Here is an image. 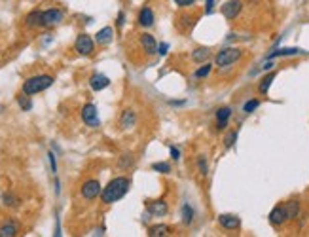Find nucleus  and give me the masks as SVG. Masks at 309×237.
<instances>
[{"label": "nucleus", "mask_w": 309, "mask_h": 237, "mask_svg": "<svg viewBox=\"0 0 309 237\" xmlns=\"http://www.w3.org/2000/svg\"><path fill=\"white\" fill-rule=\"evenodd\" d=\"M129 188H131L129 179H125V176H116V179H112V181L103 188V192H101V201H103L105 205L116 203V201H120L125 193L129 192Z\"/></svg>", "instance_id": "1"}, {"label": "nucleus", "mask_w": 309, "mask_h": 237, "mask_svg": "<svg viewBox=\"0 0 309 237\" xmlns=\"http://www.w3.org/2000/svg\"><path fill=\"white\" fill-rule=\"evenodd\" d=\"M51 84H53V76L50 74H36V76H31V78H27L23 82V93L27 95H36L44 89L51 88Z\"/></svg>", "instance_id": "2"}, {"label": "nucleus", "mask_w": 309, "mask_h": 237, "mask_svg": "<svg viewBox=\"0 0 309 237\" xmlns=\"http://www.w3.org/2000/svg\"><path fill=\"white\" fill-rule=\"evenodd\" d=\"M241 57L243 51L239 48H222L217 53V57H215V63H217V67H220V69H226V67L239 61Z\"/></svg>", "instance_id": "3"}, {"label": "nucleus", "mask_w": 309, "mask_h": 237, "mask_svg": "<svg viewBox=\"0 0 309 237\" xmlns=\"http://www.w3.org/2000/svg\"><path fill=\"white\" fill-rule=\"evenodd\" d=\"M74 50L80 53V55H93V51H95V42H93V38L89 36V34H78V38H76L74 42Z\"/></svg>", "instance_id": "4"}, {"label": "nucleus", "mask_w": 309, "mask_h": 237, "mask_svg": "<svg viewBox=\"0 0 309 237\" xmlns=\"http://www.w3.org/2000/svg\"><path fill=\"white\" fill-rule=\"evenodd\" d=\"M82 120L87 127H99V114H97V106L87 103V105L82 106Z\"/></svg>", "instance_id": "5"}, {"label": "nucleus", "mask_w": 309, "mask_h": 237, "mask_svg": "<svg viewBox=\"0 0 309 237\" xmlns=\"http://www.w3.org/2000/svg\"><path fill=\"white\" fill-rule=\"evenodd\" d=\"M220 12L226 19H237L239 17V13L243 12V0H228V2H224L222 8H220Z\"/></svg>", "instance_id": "6"}, {"label": "nucleus", "mask_w": 309, "mask_h": 237, "mask_svg": "<svg viewBox=\"0 0 309 237\" xmlns=\"http://www.w3.org/2000/svg\"><path fill=\"white\" fill-rule=\"evenodd\" d=\"M80 192H82V198L87 201H91L95 200L97 195H101V182L99 181H95V179H89V181H86L84 184H82L80 188Z\"/></svg>", "instance_id": "7"}, {"label": "nucleus", "mask_w": 309, "mask_h": 237, "mask_svg": "<svg viewBox=\"0 0 309 237\" xmlns=\"http://www.w3.org/2000/svg\"><path fill=\"white\" fill-rule=\"evenodd\" d=\"M63 17H65V13H63V10H59V8H50V10L42 12L44 27H55V25H59V23L63 21Z\"/></svg>", "instance_id": "8"}, {"label": "nucleus", "mask_w": 309, "mask_h": 237, "mask_svg": "<svg viewBox=\"0 0 309 237\" xmlns=\"http://www.w3.org/2000/svg\"><path fill=\"white\" fill-rule=\"evenodd\" d=\"M218 224L224 230H239L241 228V219L237 214H220L218 216Z\"/></svg>", "instance_id": "9"}, {"label": "nucleus", "mask_w": 309, "mask_h": 237, "mask_svg": "<svg viewBox=\"0 0 309 237\" xmlns=\"http://www.w3.org/2000/svg\"><path fill=\"white\" fill-rule=\"evenodd\" d=\"M139 42H141V48L146 51V55H154L158 53V44H156V38L148 32H142L141 38H139Z\"/></svg>", "instance_id": "10"}, {"label": "nucleus", "mask_w": 309, "mask_h": 237, "mask_svg": "<svg viewBox=\"0 0 309 237\" xmlns=\"http://www.w3.org/2000/svg\"><path fill=\"white\" fill-rule=\"evenodd\" d=\"M148 212L152 214V216H158V219H161V216H165L169 212V205L165 200H156V201H150L148 203Z\"/></svg>", "instance_id": "11"}, {"label": "nucleus", "mask_w": 309, "mask_h": 237, "mask_svg": "<svg viewBox=\"0 0 309 237\" xmlns=\"http://www.w3.org/2000/svg\"><path fill=\"white\" fill-rule=\"evenodd\" d=\"M108 86H110V78L105 74L95 72V74L89 78V88H91L93 91H103V89H106Z\"/></svg>", "instance_id": "12"}, {"label": "nucleus", "mask_w": 309, "mask_h": 237, "mask_svg": "<svg viewBox=\"0 0 309 237\" xmlns=\"http://www.w3.org/2000/svg\"><path fill=\"white\" fill-rule=\"evenodd\" d=\"M286 220H288V219H286V211H284V205H277L272 212H269V224L275 226V228L283 226Z\"/></svg>", "instance_id": "13"}, {"label": "nucleus", "mask_w": 309, "mask_h": 237, "mask_svg": "<svg viewBox=\"0 0 309 237\" xmlns=\"http://www.w3.org/2000/svg\"><path fill=\"white\" fill-rule=\"evenodd\" d=\"M231 118V108L229 106H220L217 110V129L218 131H222L228 127V122Z\"/></svg>", "instance_id": "14"}, {"label": "nucleus", "mask_w": 309, "mask_h": 237, "mask_svg": "<svg viewBox=\"0 0 309 237\" xmlns=\"http://www.w3.org/2000/svg\"><path fill=\"white\" fill-rule=\"evenodd\" d=\"M137 21H139V25L144 27V29H148V27L154 25V12H152V8L150 6H144L139 12V17H137Z\"/></svg>", "instance_id": "15"}, {"label": "nucleus", "mask_w": 309, "mask_h": 237, "mask_svg": "<svg viewBox=\"0 0 309 237\" xmlns=\"http://www.w3.org/2000/svg\"><path fill=\"white\" fill-rule=\"evenodd\" d=\"M305 53L300 48H281V50H273L272 53H267V59H275V57H292V55H302Z\"/></svg>", "instance_id": "16"}, {"label": "nucleus", "mask_w": 309, "mask_h": 237, "mask_svg": "<svg viewBox=\"0 0 309 237\" xmlns=\"http://www.w3.org/2000/svg\"><path fill=\"white\" fill-rule=\"evenodd\" d=\"M135 124H137L135 110H131V108H125L124 112H122V118H120V125H122V129H131V127H133Z\"/></svg>", "instance_id": "17"}, {"label": "nucleus", "mask_w": 309, "mask_h": 237, "mask_svg": "<svg viewBox=\"0 0 309 237\" xmlns=\"http://www.w3.org/2000/svg\"><path fill=\"white\" fill-rule=\"evenodd\" d=\"M25 25L29 29H36V27H44V21H42V12L40 10H32L29 15L25 17Z\"/></svg>", "instance_id": "18"}, {"label": "nucleus", "mask_w": 309, "mask_h": 237, "mask_svg": "<svg viewBox=\"0 0 309 237\" xmlns=\"http://www.w3.org/2000/svg\"><path fill=\"white\" fill-rule=\"evenodd\" d=\"M112 36H114V31H112V27H105V29H101L97 34H95V42L101 46H106L112 42Z\"/></svg>", "instance_id": "19"}, {"label": "nucleus", "mask_w": 309, "mask_h": 237, "mask_svg": "<svg viewBox=\"0 0 309 237\" xmlns=\"http://www.w3.org/2000/svg\"><path fill=\"white\" fill-rule=\"evenodd\" d=\"M19 231V226L15 220H8V222H4V224L0 226V237H13L17 235Z\"/></svg>", "instance_id": "20"}, {"label": "nucleus", "mask_w": 309, "mask_h": 237, "mask_svg": "<svg viewBox=\"0 0 309 237\" xmlns=\"http://www.w3.org/2000/svg\"><path fill=\"white\" fill-rule=\"evenodd\" d=\"M275 78H277V72H275V70H272L269 74L264 76V78H262V82L258 84V91H260V93L266 95L267 91H269V88H272V84H273V80H275Z\"/></svg>", "instance_id": "21"}, {"label": "nucleus", "mask_w": 309, "mask_h": 237, "mask_svg": "<svg viewBox=\"0 0 309 237\" xmlns=\"http://www.w3.org/2000/svg\"><path fill=\"white\" fill-rule=\"evenodd\" d=\"M284 211H286V219L294 220L300 214V201L298 200H291L284 203Z\"/></svg>", "instance_id": "22"}, {"label": "nucleus", "mask_w": 309, "mask_h": 237, "mask_svg": "<svg viewBox=\"0 0 309 237\" xmlns=\"http://www.w3.org/2000/svg\"><path fill=\"white\" fill-rule=\"evenodd\" d=\"M210 57L209 48H198L196 51H192V61L194 63H207Z\"/></svg>", "instance_id": "23"}, {"label": "nucleus", "mask_w": 309, "mask_h": 237, "mask_svg": "<svg viewBox=\"0 0 309 237\" xmlns=\"http://www.w3.org/2000/svg\"><path fill=\"white\" fill-rule=\"evenodd\" d=\"M169 231H171V228L165 224H156V226H150L148 228V235L150 237H163L167 235Z\"/></svg>", "instance_id": "24"}, {"label": "nucleus", "mask_w": 309, "mask_h": 237, "mask_svg": "<svg viewBox=\"0 0 309 237\" xmlns=\"http://www.w3.org/2000/svg\"><path fill=\"white\" fill-rule=\"evenodd\" d=\"M194 222V211H192V207L188 205H182V224L184 226H190Z\"/></svg>", "instance_id": "25"}, {"label": "nucleus", "mask_w": 309, "mask_h": 237, "mask_svg": "<svg viewBox=\"0 0 309 237\" xmlns=\"http://www.w3.org/2000/svg\"><path fill=\"white\" fill-rule=\"evenodd\" d=\"M17 105L21 106V110L29 112V110L32 108V101L27 93H21V95H17Z\"/></svg>", "instance_id": "26"}, {"label": "nucleus", "mask_w": 309, "mask_h": 237, "mask_svg": "<svg viewBox=\"0 0 309 237\" xmlns=\"http://www.w3.org/2000/svg\"><path fill=\"white\" fill-rule=\"evenodd\" d=\"M4 205L6 207H12V209H15V207H19V198L15 195V193H12V192H6L4 193Z\"/></svg>", "instance_id": "27"}, {"label": "nucleus", "mask_w": 309, "mask_h": 237, "mask_svg": "<svg viewBox=\"0 0 309 237\" xmlns=\"http://www.w3.org/2000/svg\"><path fill=\"white\" fill-rule=\"evenodd\" d=\"M210 70H213V65H209V63H203L201 67H199L196 72H194V78H207V76L210 74Z\"/></svg>", "instance_id": "28"}, {"label": "nucleus", "mask_w": 309, "mask_h": 237, "mask_svg": "<svg viewBox=\"0 0 309 237\" xmlns=\"http://www.w3.org/2000/svg\"><path fill=\"white\" fill-rule=\"evenodd\" d=\"M260 106V99H248L245 105H243V112L245 114H253L256 108Z\"/></svg>", "instance_id": "29"}, {"label": "nucleus", "mask_w": 309, "mask_h": 237, "mask_svg": "<svg viewBox=\"0 0 309 237\" xmlns=\"http://www.w3.org/2000/svg\"><path fill=\"white\" fill-rule=\"evenodd\" d=\"M152 169L154 171H158V173H161V175H169L171 173V165H169L167 162H158L152 165Z\"/></svg>", "instance_id": "30"}, {"label": "nucleus", "mask_w": 309, "mask_h": 237, "mask_svg": "<svg viewBox=\"0 0 309 237\" xmlns=\"http://www.w3.org/2000/svg\"><path fill=\"white\" fill-rule=\"evenodd\" d=\"M198 167H199V175H201V176L209 175V163H207V157H205V156L198 157Z\"/></svg>", "instance_id": "31"}, {"label": "nucleus", "mask_w": 309, "mask_h": 237, "mask_svg": "<svg viewBox=\"0 0 309 237\" xmlns=\"http://www.w3.org/2000/svg\"><path fill=\"white\" fill-rule=\"evenodd\" d=\"M133 162H135L133 154H124V156L120 157V167L127 169V167H131V165H133Z\"/></svg>", "instance_id": "32"}, {"label": "nucleus", "mask_w": 309, "mask_h": 237, "mask_svg": "<svg viewBox=\"0 0 309 237\" xmlns=\"http://www.w3.org/2000/svg\"><path fill=\"white\" fill-rule=\"evenodd\" d=\"M235 143H237V131H229L228 135L224 137V146H226V148H231Z\"/></svg>", "instance_id": "33"}, {"label": "nucleus", "mask_w": 309, "mask_h": 237, "mask_svg": "<svg viewBox=\"0 0 309 237\" xmlns=\"http://www.w3.org/2000/svg\"><path fill=\"white\" fill-rule=\"evenodd\" d=\"M173 2L180 8H192L196 4V0H173Z\"/></svg>", "instance_id": "34"}, {"label": "nucleus", "mask_w": 309, "mask_h": 237, "mask_svg": "<svg viewBox=\"0 0 309 237\" xmlns=\"http://www.w3.org/2000/svg\"><path fill=\"white\" fill-rule=\"evenodd\" d=\"M213 10H215V0H205V12L213 13Z\"/></svg>", "instance_id": "35"}, {"label": "nucleus", "mask_w": 309, "mask_h": 237, "mask_svg": "<svg viewBox=\"0 0 309 237\" xmlns=\"http://www.w3.org/2000/svg\"><path fill=\"white\" fill-rule=\"evenodd\" d=\"M167 50H169V44H165V42L158 46V53H160V55H165V53H167Z\"/></svg>", "instance_id": "36"}, {"label": "nucleus", "mask_w": 309, "mask_h": 237, "mask_svg": "<svg viewBox=\"0 0 309 237\" xmlns=\"http://www.w3.org/2000/svg\"><path fill=\"white\" fill-rule=\"evenodd\" d=\"M171 157H173L175 162H177V160H180V150L175 148V146H171Z\"/></svg>", "instance_id": "37"}, {"label": "nucleus", "mask_w": 309, "mask_h": 237, "mask_svg": "<svg viewBox=\"0 0 309 237\" xmlns=\"http://www.w3.org/2000/svg\"><path fill=\"white\" fill-rule=\"evenodd\" d=\"M124 23H125V13L120 12L118 13V27H124Z\"/></svg>", "instance_id": "38"}, {"label": "nucleus", "mask_w": 309, "mask_h": 237, "mask_svg": "<svg viewBox=\"0 0 309 237\" xmlns=\"http://www.w3.org/2000/svg\"><path fill=\"white\" fill-rule=\"evenodd\" d=\"M48 157H50V163H51V171H53V173H55V171H57V163H55V156H53V154H51V152H50V156H48Z\"/></svg>", "instance_id": "39"}]
</instances>
